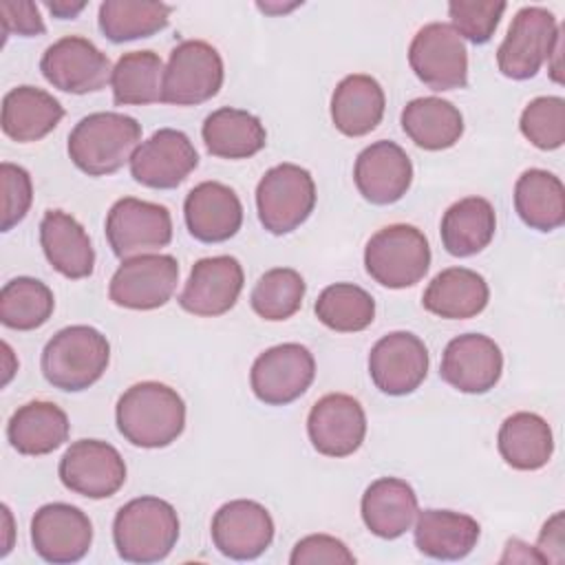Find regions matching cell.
<instances>
[{"mask_svg":"<svg viewBox=\"0 0 565 565\" xmlns=\"http://www.w3.org/2000/svg\"><path fill=\"white\" fill-rule=\"evenodd\" d=\"M408 64L430 90H455L468 84V51L446 22L424 24L411 40Z\"/></svg>","mask_w":565,"mask_h":565,"instance_id":"10","label":"cell"},{"mask_svg":"<svg viewBox=\"0 0 565 565\" xmlns=\"http://www.w3.org/2000/svg\"><path fill=\"white\" fill-rule=\"evenodd\" d=\"M183 218L190 236L201 243H223L236 236L243 225L238 194L221 181L194 185L183 201Z\"/></svg>","mask_w":565,"mask_h":565,"instance_id":"23","label":"cell"},{"mask_svg":"<svg viewBox=\"0 0 565 565\" xmlns=\"http://www.w3.org/2000/svg\"><path fill=\"white\" fill-rule=\"evenodd\" d=\"M291 565H353L355 556L349 552V547L329 534H309L300 539L289 556Z\"/></svg>","mask_w":565,"mask_h":565,"instance_id":"44","label":"cell"},{"mask_svg":"<svg viewBox=\"0 0 565 565\" xmlns=\"http://www.w3.org/2000/svg\"><path fill=\"white\" fill-rule=\"evenodd\" d=\"M362 521L371 534L380 539H397L417 516V494L411 483L397 477L375 479L360 501Z\"/></svg>","mask_w":565,"mask_h":565,"instance_id":"25","label":"cell"},{"mask_svg":"<svg viewBox=\"0 0 565 565\" xmlns=\"http://www.w3.org/2000/svg\"><path fill=\"white\" fill-rule=\"evenodd\" d=\"M221 53L203 40L179 42L163 71L161 102L172 106H196L212 99L223 86Z\"/></svg>","mask_w":565,"mask_h":565,"instance_id":"8","label":"cell"},{"mask_svg":"<svg viewBox=\"0 0 565 565\" xmlns=\"http://www.w3.org/2000/svg\"><path fill=\"white\" fill-rule=\"evenodd\" d=\"M428 349L411 331H393L380 338L369 353V375L384 395H408L426 380Z\"/></svg>","mask_w":565,"mask_h":565,"instance_id":"17","label":"cell"},{"mask_svg":"<svg viewBox=\"0 0 565 565\" xmlns=\"http://www.w3.org/2000/svg\"><path fill=\"white\" fill-rule=\"evenodd\" d=\"M563 512H556L554 516H550L539 534L536 541V552L541 556L543 563H563L565 561V539H563Z\"/></svg>","mask_w":565,"mask_h":565,"instance_id":"46","label":"cell"},{"mask_svg":"<svg viewBox=\"0 0 565 565\" xmlns=\"http://www.w3.org/2000/svg\"><path fill=\"white\" fill-rule=\"evenodd\" d=\"M298 7V2H294V4H289V7H285V4H269V2H258V9H263L265 13H285V11H291V9H296Z\"/></svg>","mask_w":565,"mask_h":565,"instance_id":"48","label":"cell"},{"mask_svg":"<svg viewBox=\"0 0 565 565\" xmlns=\"http://www.w3.org/2000/svg\"><path fill=\"white\" fill-rule=\"evenodd\" d=\"M313 311L324 327L338 333H355L373 322L375 300L353 282H335L320 291Z\"/></svg>","mask_w":565,"mask_h":565,"instance_id":"39","label":"cell"},{"mask_svg":"<svg viewBox=\"0 0 565 565\" xmlns=\"http://www.w3.org/2000/svg\"><path fill=\"white\" fill-rule=\"evenodd\" d=\"M353 181L369 203L391 205L408 192L413 183V163L402 146L380 139L358 154Z\"/></svg>","mask_w":565,"mask_h":565,"instance_id":"22","label":"cell"},{"mask_svg":"<svg viewBox=\"0 0 565 565\" xmlns=\"http://www.w3.org/2000/svg\"><path fill=\"white\" fill-rule=\"evenodd\" d=\"M316 377L313 353L298 344L285 342L263 351L249 371L254 395L267 406H285L296 402Z\"/></svg>","mask_w":565,"mask_h":565,"instance_id":"12","label":"cell"},{"mask_svg":"<svg viewBox=\"0 0 565 565\" xmlns=\"http://www.w3.org/2000/svg\"><path fill=\"white\" fill-rule=\"evenodd\" d=\"M40 245L51 267L64 278L79 280L93 274L95 249L75 216L62 210H49L40 223Z\"/></svg>","mask_w":565,"mask_h":565,"instance_id":"24","label":"cell"},{"mask_svg":"<svg viewBox=\"0 0 565 565\" xmlns=\"http://www.w3.org/2000/svg\"><path fill=\"white\" fill-rule=\"evenodd\" d=\"M497 230V214L488 199L466 196L452 203L439 225L441 245L450 256L468 258L490 245Z\"/></svg>","mask_w":565,"mask_h":565,"instance_id":"32","label":"cell"},{"mask_svg":"<svg viewBox=\"0 0 565 565\" xmlns=\"http://www.w3.org/2000/svg\"><path fill=\"white\" fill-rule=\"evenodd\" d=\"M179 282V263L170 254H141L121 260L108 285V298L124 309L163 307Z\"/></svg>","mask_w":565,"mask_h":565,"instance_id":"11","label":"cell"},{"mask_svg":"<svg viewBox=\"0 0 565 565\" xmlns=\"http://www.w3.org/2000/svg\"><path fill=\"white\" fill-rule=\"evenodd\" d=\"M106 238L121 260L154 254L172 241V216L166 205L124 196L106 214Z\"/></svg>","mask_w":565,"mask_h":565,"instance_id":"9","label":"cell"},{"mask_svg":"<svg viewBox=\"0 0 565 565\" xmlns=\"http://www.w3.org/2000/svg\"><path fill=\"white\" fill-rule=\"evenodd\" d=\"M305 291V278L296 269L274 267L256 280L249 294V305L263 320L280 322L300 309Z\"/></svg>","mask_w":565,"mask_h":565,"instance_id":"40","label":"cell"},{"mask_svg":"<svg viewBox=\"0 0 565 565\" xmlns=\"http://www.w3.org/2000/svg\"><path fill=\"white\" fill-rule=\"evenodd\" d=\"M307 435L311 446L324 457L353 455L366 435V415L362 404L347 393H329L320 397L307 417Z\"/></svg>","mask_w":565,"mask_h":565,"instance_id":"20","label":"cell"},{"mask_svg":"<svg viewBox=\"0 0 565 565\" xmlns=\"http://www.w3.org/2000/svg\"><path fill=\"white\" fill-rule=\"evenodd\" d=\"M245 274L234 256H210L192 265L190 276L179 294V305L183 311L201 318H216L227 313L241 291Z\"/></svg>","mask_w":565,"mask_h":565,"instance_id":"21","label":"cell"},{"mask_svg":"<svg viewBox=\"0 0 565 565\" xmlns=\"http://www.w3.org/2000/svg\"><path fill=\"white\" fill-rule=\"evenodd\" d=\"M179 541L177 510L159 497H137L124 503L113 521V543L128 563H159Z\"/></svg>","mask_w":565,"mask_h":565,"instance_id":"4","label":"cell"},{"mask_svg":"<svg viewBox=\"0 0 565 565\" xmlns=\"http://www.w3.org/2000/svg\"><path fill=\"white\" fill-rule=\"evenodd\" d=\"M402 128L415 146L424 150H446L461 139L463 117L448 99L417 97L404 106Z\"/></svg>","mask_w":565,"mask_h":565,"instance_id":"35","label":"cell"},{"mask_svg":"<svg viewBox=\"0 0 565 565\" xmlns=\"http://www.w3.org/2000/svg\"><path fill=\"white\" fill-rule=\"evenodd\" d=\"M108 362L110 344L106 335L88 324H71L44 344L40 369L53 388L79 393L106 373Z\"/></svg>","mask_w":565,"mask_h":565,"instance_id":"3","label":"cell"},{"mask_svg":"<svg viewBox=\"0 0 565 565\" xmlns=\"http://www.w3.org/2000/svg\"><path fill=\"white\" fill-rule=\"evenodd\" d=\"M201 137L207 152L221 159H247L260 152L267 143L263 121L256 115L232 106L212 110L201 126Z\"/></svg>","mask_w":565,"mask_h":565,"instance_id":"31","label":"cell"},{"mask_svg":"<svg viewBox=\"0 0 565 565\" xmlns=\"http://www.w3.org/2000/svg\"><path fill=\"white\" fill-rule=\"evenodd\" d=\"M170 13L172 7L157 0H106L99 4L97 24L106 40L121 44L163 31Z\"/></svg>","mask_w":565,"mask_h":565,"instance_id":"36","label":"cell"},{"mask_svg":"<svg viewBox=\"0 0 565 565\" xmlns=\"http://www.w3.org/2000/svg\"><path fill=\"white\" fill-rule=\"evenodd\" d=\"M490 300L488 282L468 267L441 269L426 287L422 305L433 316L446 320H466L479 316Z\"/></svg>","mask_w":565,"mask_h":565,"instance_id":"27","label":"cell"},{"mask_svg":"<svg viewBox=\"0 0 565 565\" xmlns=\"http://www.w3.org/2000/svg\"><path fill=\"white\" fill-rule=\"evenodd\" d=\"M71 433V424L66 413L44 399L29 402L20 406L9 424H7V439L20 455L40 457L57 450Z\"/></svg>","mask_w":565,"mask_h":565,"instance_id":"29","label":"cell"},{"mask_svg":"<svg viewBox=\"0 0 565 565\" xmlns=\"http://www.w3.org/2000/svg\"><path fill=\"white\" fill-rule=\"evenodd\" d=\"M501 373L503 353L499 344L483 333L457 335L441 353L439 377L461 393H488L499 384Z\"/></svg>","mask_w":565,"mask_h":565,"instance_id":"19","label":"cell"},{"mask_svg":"<svg viewBox=\"0 0 565 565\" xmlns=\"http://www.w3.org/2000/svg\"><path fill=\"white\" fill-rule=\"evenodd\" d=\"M481 527L463 512L452 510H422L415 516V545L417 550L437 561H459L466 558L477 541Z\"/></svg>","mask_w":565,"mask_h":565,"instance_id":"26","label":"cell"},{"mask_svg":"<svg viewBox=\"0 0 565 565\" xmlns=\"http://www.w3.org/2000/svg\"><path fill=\"white\" fill-rule=\"evenodd\" d=\"M514 210L536 232H554L565 223L563 181L541 168L525 170L514 183Z\"/></svg>","mask_w":565,"mask_h":565,"instance_id":"34","label":"cell"},{"mask_svg":"<svg viewBox=\"0 0 565 565\" xmlns=\"http://www.w3.org/2000/svg\"><path fill=\"white\" fill-rule=\"evenodd\" d=\"M84 7H86V2H68V0H53V2H46V9H49L55 18H60V20L75 18Z\"/></svg>","mask_w":565,"mask_h":565,"instance_id":"47","label":"cell"},{"mask_svg":"<svg viewBox=\"0 0 565 565\" xmlns=\"http://www.w3.org/2000/svg\"><path fill=\"white\" fill-rule=\"evenodd\" d=\"M523 137L539 150H556L565 141V99L545 95L532 99L519 119Z\"/></svg>","mask_w":565,"mask_h":565,"instance_id":"41","label":"cell"},{"mask_svg":"<svg viewBox=\"0 0 565 565\" xmlns=\"http://www.w3.org/2000/svg\"><path fill=\"white\" fill-rule=\"evenodd\" d=\"M2 351H4V358H7V360H9V358H11V349H9V344H7V342H2ZM13 371H15V369H11V366H9V364H7V366H4V377H2V384H7V382H9V380H11V375H13Z\"/></svg>","mask_w":565,"mask_h":565,"instance_id":"49","label":"cell"},{"mask_svg":"<svg viewBox=\"0 0 565 565\" xmlns=\"http://www.w3.org/2000/svg\"><path fill=\"white\" fill-rule=\"evenodd\" d=\"M64 117V106L46 90L15 86L2 99V130L18 143L46 137Z\"/></svg>","mask_w":565,"mask_h":565,"instance_id":"30","label":"cell"},{"mask_svg":"<svg viewBox=\"0 0 565 565\" xmlns=\"http://www.w3.org/2000/svg\"><path fill=\"white\" fill-rule=\"evenodd\" d=\"M163 62L154 51L124 53L113 66L110 88L117 106H148L161 102Z\"/></svg>","mask_w":565,"mask_h":565,"instance_id":"37","label":"cell"},{"mask_svg":"<svg viewBox=\"0 0 565 565\" xmlns=\"http://www.w3.org/2000/svg\"><path fill=\"white\" fill-rule=\"evenodd\" d=\"M128 163L137 183L152 190H172L199 166V154L185 132L161 128L137 146Z\"/></svg>","mask_w":565,"mask_h":565,"instance_id":"15","label":"cell"},{"mask_svg":"<svg viewBox=\"0 0 565 565\" xmlns=\"http://www.w3.org/2000/svg\"><path fill=\"white\" fill-rule=\"evenodd\" d=\"M55 309L53 291L38 278L18 276L0 291V322L15 331H33L49 322Z\"/></svg>","mask_w":565,"mask_h":565,"instance_id":"38","label":"cell"},{"mask_svg":"<svg viewBox=\"0 0 565 565\" xmlns=\"http://www.w3.org/2000/svg\"><path fill=\"white\" fill-rule=\"evenodd\" d=\"M31 543L46 563H77L90 550L93 523L77 505L46 503L31 519Z\"/></svg>","mask_w":565,"mask_h":565,"instance_id":"16","label":"cell"},{"mask_svg":"<svg viewBox=\"0 0 565 565\" xmlns=\"http://www.w3.org/2000/svg\"><path fill=\"white\" fill-rule=\"evenodd\" d=\"M0 181H2V223L0 230L9 232L15 227L29 212L33 203V183L31 174L15 163L4 161L0 166Z\"/></svg>","mask_w":565,"mask_h":565,"instance_id":"43","label":"cell"},{"mask_svg":"<svg viewBox=\"0 0 565 565\" xmlns=\"http://www.w3.org/2000/svg\"><path fill=\"white\" fill-rule=\"evenodd\" d=\"M561 38L563 29L552 11L545 7H523L514 13L497 49V66L510 79H530L550 62Z\"/></svg>","mask_w":565,"mask_h":565,"instance_id":"7","label":"cell"},{"mask_svg":"<svg viewBox=\"0 0 565 565\" xmlns=\"http://www.w3.org/2000/svg\"><path fill=\"white\" fill-rule=\"evenodd\" d=\"M366 274L382 287L406 289L417 285L430 267V245L422 230L393 223L377 230L364 247Z\"/></svg>","mask_w":565,"mask_h":565,"instance_id":"5","label":"cell"},{"mask_svg":"<svg viewBox=\"0 0 565 565\" xmlns=\"http://www.w3.org/2000/svg\"><path fill=\"white\" fill-rule=\"evenodd\" d=\"M115 422L128 444L137 448H166L185 428V402L168 384L139 382L117 399Z\"/></svg>","mask_w":565,"mask_h":565,"instance_id":"1","label":"cell"},{"mask_svg":"<svg viewBox=\"0 0 565 565\" xmlns=\"http://www.w3.org/2000/svg\"><path fill=\"white\" fill-rule=\"evenodd\" d=\"M497 446L510 468L527 472L547 466L554 452V435L541 415L519 411L499 426Z\"/></svg>","mask_w":565,"mask_h":565,"instance_id":"33","label":"cell"},{"mask_svg":"<svg viewBox=\"0 0 565 565\" xmlns=\"http://www.w3.org/2000/svg\"><path fill=\"white\" fill-rule=\"evenodd\" d=\"M0 22H2L4 38H9V35L33 38V35H42L46 31L38 4L29 2V0L0 2Z\"/></svg>","mask_w":565,"mask_h":565,"instance_id":"45","label":"cell"},{"mask_svg":"<svg viewBox=\"0 0 565 565\" xmlns=\"http://www.w3.org/2000/svg\"><path fill=\"white\" fill-rule=\"evenodd\" d=\"M66 490L86 499H108L126 481V463L115 446L102 439L73 441L57 466Z\"/></svg>","mask_w":565,"mask_h":565,"instance_id":"14","label":"cell"},{"mask_svg":"<svg viewBox=\"0 0 565 565\" xmlns=\"http://www.w3.org/2000/svg\"><path fill=\"white\" fill-rule=\"evenodd\" d=\"M316 207V183L309 170L296 163L269 168L256 185L260 225L276 236L298 230Z\"/></svg>","mask_w":565,"mask_h":565,"instance_id":"6","label":"cell"},{"mask_svg":"<svg viewBox=\"0 0 565 565\" xmlns=\"http://www.w3.org/2000/svg\"><path fill=\"white\" fill-rule=\"evenodd\" d=\"M384 88L364 73L347 75L331 95V121L347 137H364L384 117Z\"/></svg>","mask_w":565,"mask_h":565,"instance_id":"28","label":"cell"},{"mask_svg":"<svg viewBox=\"0 0 565 565\" xmlns=\"http://www.w3.org/2000/svg\"><path fill=\"white\" fill-rule=\"evenodd\" d=\"M212 543L232 561H254L274 541V519L252 499L223 503L212 516Z\"/></svg>","mask_w":565,"mask_h":565,"instance_id":"18","label":"cell"},{"mask_svg":"<svg viewBox=\"0 0 565 565\" xmlns=\"http://www.w3.org/2000/svg\"><path fill=\"white\" fill-rule=\"evenodd\" d=\"M40 71L53 88L73 95L102 90L113 75L108 55L82 35H64L46 46Z\"/></svg>","mask_w":565,"mask_h":565,"instance_id":"13","label":"cell"},{"mask_svg":"<svg viewBox=\"0 0 565 565\" xmlns=\"http://www.w3.org/2000/svg\"><path fill=\"white\" fill-rule=\"evenodd\" d=\"M141 141V124L124 113H90L68 135V157L88 177H108L130 161Z\"/></svg>","mask_w":565,"mask_h":565,"instance_id":"2","label":"cell"},{"mask_svg":"<svg viewBox=\"0 0 565 565\" xmlns=\"http://www.w3.org/2000/svg\"><path fill=\"white\" fill-rule=\"evenodd\" d=\"M501 0H452L448 2L450 26L472 44H486L494 35L505 11Z\"/></svg>","mask_w":565,"mask_h":565,"instance_id":"42","label":"cell"}]
</instances>
